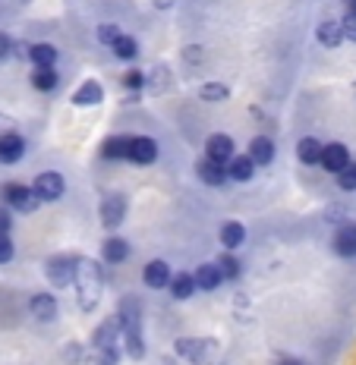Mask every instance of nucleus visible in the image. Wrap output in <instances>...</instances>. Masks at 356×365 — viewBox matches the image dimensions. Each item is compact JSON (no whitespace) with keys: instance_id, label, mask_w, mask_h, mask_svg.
<instances>
[{"instance_id":"f257e3e1","label":"nucleus","mask_w":356,"mask_h":365,"mask_svg":"<svg viewBox=\"0 0 356 365\" xmlns=\"http://www.w3.org/2000/svg\"><path fill=\"white\" fill-rule=\"evenodd\" d=\"M117 322H120V337H123L126 356L130 359H142L146 356V340H142V306L136 296L120 302Z\"/></svg>"},{"instance_id":"f03ea898","label":"nucleus","mask_w":356,"mask_h":365,"mask_svg":"<svg viewBox=\"0 0 356 365\" xmlns=\"http://www.w3.org/2000/svg\"><path fill=\"white\" fill-rule=\"evenodd\" d=\"M76 293H79V306L86 312L98 309L101 302V268L95 258H76Z\"/></svg>"},{"instance_id":"7ed1b4c3","label":"nucleus","mask_w":356,"mask_h":365,"mask_svg":"<svg viewBox=\"0 0 356 365\" xmlns=\"http://www.w3.org/2000/svg\"><path fill=\"white\" fill-rule=\"evenodd\" d=\"M173 353L180 359L193 362V365H211L218 356V340H205V337H183L173 344Z\"/></svg>"},{"instance_id":"20e7f679","label":"nucleus","mask_w":356,"mask_h":365,"mask_svg":"<svg viewBox=\"0 0 356 365\" xmlns=\"http://www.w3.org/2000/svg\"><path fill=\"white\" fill-rule=\"evenodd\" d=\"M4 202H6V208H16V211H22V215H32V211L41 208V199H38L26 182H6Z\"/></svg>"},{"instance_id":"39448f33","label":"nucleus","mask_w":356,"mask_h":365,"mask_svg":"<svg viewBox=\"0 0 356 365\" xmlns=\"http://www.w3.org/2000/svg\"><path fill=\"white\" fill-rule=\"evenodd\" d=\"M32 192H35L41 202H57L60 195L66 192V180H63V173H57V170H44V173H38L35 182H32Z\"/></svg>"},{"instance_id":"423d86ee","label":"nucleus","mask_w":356,"mask_h":365,"mask_svg":"<svg viewBox=\"0 0 356 365\" xmlns=\"http://www.w3.org/2000/svg\"><path fill=\"white\" fill-rule=\"evenodd\" d=\"M44 277H48V284H54V287H70L73 277H76V258L73 255L48 258V264H44Z\"/></svg>"},{"instance_id":"0eeeda50","label":"nucleus","mask_w":356,"mask_h":365,"mask_svg":"<svg viewBox=\"0 0 356 365\" xmlns=\"http://www.w3.org/2000/svg\"><path fill=\"white\" fill-rule=\"evenodd\" d=\"M101 224L108 227V230H117L120 224H123V217H126V199L120 192H113V195H104L101 199Z\"/></svg>"},{"instance_id":"6e6552de","label":"nucleus","mask_w":356,"mask_h":365,"mask_svg":"<svg viewBox=\"0 0 356 365\" xmlns=\"http://www.w3.org/2000/svg\"><path fill=\"white\" fill-rule=\"evenodd\" d=\"M350 161H353V158H350V148H347L344 142H328V145H322L319 164H322L328 173H340Z\"/></svg>"},{"instance_id":"1a4fd4ad","label":"nucleus","mask_w":356,"mask_h":365,"mask_svg":"<svg viewBox=\"0 0 356 365\" xmlns=\"http://www.w3.org/2000/svg\"><path fill=\"white\" fill-rule=\"evenodd\" d=\"M126 161L139 164V167H148L158 161V145L155 139H146V135H136L130 139V148H126Z\"/></svg>"},{"instance_id":"9d476101","label":"nucleus","mask_w":356,"mask_h":365,"mask_svg":"<svg viewBox=\"0 0 356 365\" xmlns=\"http://www.w3.org/2000/svg\"><path fill=\"white\" fill-rule=\"evenodd\" d=\"M171 268L168 262H161V258H155V262H148L146 268H142V284L151 287V290H164V287L171 284Z\"/></svg>"},{"instance_id":"9b49d317","label":"nucleus","mask_w":356,"mask_h":365,"mask_svg":"<svg viewBox=\"0 0 356 365\" xmlns=\"http://www.w3.org/2000/svg\"><path fill=\"white\" fill-rule=\"evenodd\" d=\"M331 249L340 258H356V224H340L331 240Z\"/></svg>"},{"instance_id":"f8f14e48","label":"nucleus","mask_w":356,"mask_h":365,"mask_svg":"<svg viewBox=\"0 0 356 365\" xmlns=\"http://www.w3.org/2000/svg\"><path fill=\"white\" fill-rule=\"evenodd\" d=\"M22 155H26V139L19 133L0 135V164H16Z\"/></svg>"},{"instance_id":"ddd939ff","label":"nucleus","mask_w":356,"mask_h":365,"mask_svg":"<svg viewBox=\"0 0 356 365\" xmlns=\"http://www.w3.org/2000/svg\"><path fill=\"white\" fill-rule=\"evenodd\" d=\"M233 155H237V148H233V139H230V135L218 133V135H211V139H208L205 158H211V161H218V164H227Z\"/></svg>"},{"instance_id":"4468645a","label":"nucleus","mask_w":356,"mask_h":365,"mask_svg":"<svg viewBox=\"0 0 356 365\" xmlns=\"http://www.w3.org/2000/svg\"><path fill=\"white\" fill-rule=\"evenodd\" d=\"M195 177L205 182V186H224L227 170H224V164L211 161V158H199V164H195Z\"/></svg>"},{"instance_id":"2eb2a0df","label":"nucleus","mask_w":356,"mask_h":365,"mask_svg":"<svg viewBox=\"0 0 356 365\" xmlns=\"http://www.w3.org/2000/svg\"><path fill=\"white\" fill-rule=\"evenodd\" d=\"M101 101H104V88L98 86L95 79L82 82V86L73 91V104H76V108H95V104H101Z\"/></svg>"},{"instance_id":"dca6fc26","label":"nucleus","mask_w":356,"mask_h":365,"mask_svg":"<svg viewBox=\"0 0 356 365\" xmlns=\"http://www.w3.org/2000/svg\"><path fill=\"white\" fill-rule=\"evenodd\" d=\"M193 280H195V290H205V293L218 290V287L224 284V277H221V271H218L215 262L199 264V268H195V274H193Z\"/></svg>"},{"instance_id":"f3484780","label":"nucleus","mask_w":356,"mask_h":365,"mask_svg":"<svg viewBox=\"0 0 356 365\" xmlns=\"http://www.w3.org/2000/svg\"><path fill=\"white\" fill-rule=\"evenodd\" d=\"M29 312L38 318V322H54L57 318V299L51 293H35L29 299Z\"/></svg>"},{"instance_id":"a211bd4d","label":"nucleus","mask_w":356,"mask_h":365,"mask_svg":"<svg viewBox=\"0 0 356 365\" xmlns=\"http://www.w3.org/2000/svg\"><path fill=\"white\" fill-rule=\"evenodd\" d=\"M101 258L108 264H123L126 258H130V242L123 237H108L101 242Z\"/></svg>"},{"instance_id":"6ab92c4d","label":"nucleus","mask_w":356,"mask_h":365,"mask_svg":"<svg viewBox=\"0 0 356 365\" xmlns=\"http://www.w3.org/2000/svg\"><path fill=\"white\" fill-rule=\"evenodd\" d=\"M246 155L253 158L255 167L271 164V161H275V142H271L268 135H255V139L249 142V151H246Z\"/></svg>"},{"instance_id":"aec40b11","label":"nucleus","mask_w":356,"mask_h":365,"mask_svg":"<svg viewBox=\"0 0 356 365\" xmlns=\"http://www.w3.org/2000/svg\"><path fill=\"white\" fill-rule=\"evenodd\" d=\"M315 38H319L322 48H340L344 44V32H340V22L337 19H325L319 22V29H315Z\"/></svg>"},{"instance_id":"412c9836","label":"nucleus","mask_w":356,"mask_h":365,"mask_svg":"<svg viewBox=\"0 0 356 365\" xmlns=\"http://www.w3.org/2000/svg\"><path fill=\"white\" fill-rule=\"evenodd\" d=\"M224 170H227V177H230V180L246 182L255 173V164H253V158H249V155H233L230 161L224 164Z\"/></svg>"},{"instance_id":"4be33fe9","label":"nucleus","mask_w":356,"mask_h":365,"mask_svg":"<svg viewBox=\"0 0 356 365\" xmlns=\"http://www.w3.org/2000/svg\"><path fill=\"white\" fill-rule=\"evenodd\" d=\"M221 242H224L227 252H233L237 246L246 242V227L240 224V220H227V224L221 227Z\"/></svg>"},{"instance_id":"5701e85b","label":"nucleus","mask_w":356,"mask_h":365,"mask_svg":"<svg viewBox=\"0 0 356 365\" xmlns=\"http://www.w3.org/2000/svg\"><path fill=\"white\" fill-rule=\"evenodd\" d=\"M126 148H130V135H111L101 145L104 161H126Z\"/></svg>"},{"instance_id":"b1692460","label":"nucleus","mask_w":356,"mask_h":365,"mask_svg":"<svg viewBox=\"0 0 356 365\" xmlns=\"http://www.w3.org/2000/svg\"><path fill=\"white\" fill-rule=\"evenodd\" d=\"M57 86H60V76L54 66H35V73H32L35 91H57Z\"/></svg>"},{"instance_id":"393cba45","label":"nucleus","mask_w":356,"mask_h":365,"mask_svg":"<svg viewBox=\"0 0 356 365\" xmlns=\"http://www.w3.org/2000/svg\"><path fill=\"white\" fill-rule=\"evenodd\" d=\"M297 158H300V164H306V167L319 164V158H322V142L312 139V135L300 139V142H297Z\"/></svg>"},{"instance_id":"a878e982","label":"nucleus","mask_w":356,"mask_h":365,"mask_svg":"<svg viewBox=\"0 0 356 365\" xmlns=\"http://www.w3.org/2000/svg\"><path fill=\"white\" fill-rule=\"evenodd\" d=\"M117 334H120V322H117V315H113V318H108L104 324H98V328H95L92 344H95V346H113Z\"/></svg>"},{"instance_id":"bb28decb","label":"nucleus","mask_w":356,"mask_h":365,"mask_svg":"<svg viewBox=\"0 0 356 365\" xmlns=\"http://www.w3.org/2000/svg\"><path fill=\"white\" fill-rule=\"evenodd\" d=\"M111 51H113V57H117V60H126V63L139 57V44H136V38H133V35H126V32L111 44Z\"/></svg>"},{"instance_id":"cd10ccee","label":"nucleus","mask_w":356,"mask_h":365,"mask_svg":"<svg viewBox=\"0 0 356 365\" xmlns=\"http://www.w3.org/2000/svg\"><path fill=\"white\" fill-rule=\"evenodd\" d=\"M57 57L60 54L54 44H32V48H29V60H32L35 66H54Z\"/></svg>"},{"instance_id":"c85d7f7f","label":"nucleus","mask_w":356,"mask_h":365,"mask_svg":"<svg viewBox=\"0 0 356 365\" xmlns=\"http://www.w3.org/2000/svg\"><path fill=\"white\" fill-rule=\"evenodd\" d=\"M171 296L173 299H189V296L195 293V280H193V274H183L180 271L177 277H171Z\"/></svg>"},{"instance_id":"c756f323","label":"nucleus","mask_w":356,"mask_h":365,"mask_svg":"<svg viewBox=\"0 0 356 365\" xmlns=\"http://www.w3.org/2000/svg\"><path fill=\"white\" fill-rule=\"evenodd\" d=\"M117 346H95L92 353L82 359V365H117Z\"/></svg>"},{"instance_id":"7c9ffc66","label":"nucleus","mask_w":356,"mask_h":365,"mask_svg":"<svg viewBox=\"0 0 356 365\" xmlns=\"http://www.w3.org/2000/svg\"><path fill=\"white\" fill-rule=\"evenodd\" d=\"M199 98L202 101H227L230 98V86H224V82H205L199 88Z\"/></svg>"},{"instance_id":"2f4dec72","label":"nucleus","mask_w":356,"mask_h":365,"mask_svg":"<svg viewBox=\"0 0 356 365\" xmlns=\"http://www.w3.org/2000/svg\"><path fill=\"white\" fill-rule=\"evenodd\" d=\"M215 264H218V271H221L224 280H237L240 277V258L233 255V252H224Z\"/></svg>"},{"instance_id":"473e14b6","label":"nucleus","mask_w":356,"mask_h":365,"mask_svg":"<svg viewBox=\"0 0 356 365\" xmlns=\"http://www.w3.org/2000/svg\"><path fill=\"white\" fill-rule=\"evenodd\" d=\"M335 177H337V186L344 189V192H356V161H350L340 173H335Z\"/></svg>"},{"instance_id":"72a5a7b5","label":"nucleus","mask_w":356,"mask_h":365,"mask_svg":"<svg viewBox=\"0 0 356 365\" xmlns=\"http://www.w3.org/2000/svg\"><path fill=\"white\" fill-rule=\"evenodd\" d=\"M120 35H123V29H120V26H113V22H101V26H98V41H101V44H108V48H111L113 41H117Z\"/></svg>"},{"instance_id":"f704fd0d","label":"nucleus","mask_w":356,"mask_h":365,"mask_svg":"<svg viewBox=\"0 0 356 365\" xmlns=\"http://www.w3.org/2000/svg\"><path fill=\"white\" fill-rule=\"evenodd\" d=\"M168 79H171L168 66H158V70H155V73H151L148 91H151V95H161V91H164V88H168Z\"/></svg>"},{"instance_id":"c9c22d12","label":"nucleus","mask_w":356,"mask_h":365,"mask_svg":"<svg viewBox=\"0 0 356 365\" xmlns=\"http://www.w3.org/2000/svg\"><path fill=\"white\" fill-rule=\"evenodd\" d=\"M13 255H16V249H13V240H10V233H0V264L13 262Z\"/></svg>"},{"instance_id":"e433bc0d","label":"nucleus","mask_w":356,"mask_h":365,"mask_svg":"<svg viewBox=\"0 0 356 365\" xmlns=\"http://www.w3.org/2000/svg\"><path fill=\"white\" fill-rule=\"evenodd\" d=\"M123 88H130V91H139V88H146V76H142L139 70H130L123 76Z\"/></svg>"},{"instance_id":"4c0bfd02","label":"nucleus","mask_w":356,"mask_h":365,"mask_svg":"<svg viewBox=\"0 0 356 365\" xmlns=\"http://www.w3.org/2000/svg\"><path fill=\"white\" fill-rule=\"evenodd\" d=\"M340 32H344V41H356V16L353 13H347V16L340 19Z\"/></svg>"},{"instance_id":"58836bf2","label":"nucleus","mask_w":356,"mask_h":365,"mask_svg":"<svg viewBox=\"0 0 356 365\" xmlns=\"http://www.w3.org/2000/svg\"><path fill=\"white\" fill-rule=\"evenodd\" d=\"M183 60L189 66H199L202 63V48H199V44H189V48H183Z\"/></svg>"},{"instance_id":"ea45409f","label":"nucleus","mask_w":356,"mask_h":365,"mask_svg":"<svg viewBox=\"0 0 356 365\" xmlns=\"http://www.w3.org/2000/svg\"><path fill=\"white\" fill-rule=\"evenodd\" d=\"M10 57H13V38L0 32V60H10Z\"/></svg>"},{"instance_id":"a19ab883","label":"nucleus","mask_w":356,"mask_h":365,"mask_svg":"<svg viewBox=\"0 0 356 365\" xmlns=\"http://www.w3.org/2000/svg\"><path fill=\"white\" fill-rule=\"evenodd\" d=\"M10 227H13L10 208H0V233H10Z\"/></svg>"},{"instance_id":"79ce46f5","label":"nucleus","mask_w":356,"mask_h":365,"mask_svg":"<svg viewBox=\"0 0 356 365\" xmlns=\"http://www.w3.org/2000/svg\"><path fill=\"white\" fill-rule=\"evenodd\" d=\"M4 133H16V120L6 117V113H0V135Z\"/></svg>"},{"instance_id":"37998d69","label":"nucleus","mask_w":356,"mask_h":365,"mask_svg":"<svg viewBox=\"0 0 356 365\" xmlns=\"http://www.w3.org/2000/svg\"><path fill=\"white\" fill-rule=\"evenodd\" d=\"M13 57L29 60V44H26V41H13Z\"/></svg>"},{"instance_id":"c03bdc74","label":"nucleus","mask_w":356,"mask_h":365,"mask_svg":"<svg viewBox=\"0 0 356 365\" xmlns=\"http://www.w3.org/2000/svg\"><path fill=\"white\" fill-rule=\"evenodd\" d=\"M151 4H155L158 10H171V6H173V0H151Z\"/></svg>"},{"instance_id":"a18cd8bd","label":"nucleus","mask_w":356,"mask_h":365,"mask_svg":"<svg viewBox=\"0 0 356 365\" xmlns=\"http://www.w3.org/2000/svg\"><path fill=\"white\" fill-rule=\"evenodd\" d=\"M344 6H347V13H353L356 16V0H344Z\"/></svg>"},{"instance_id":"49530a36","label":"nucleus","mask_w":356,"mask_h":365,"mask_svg":"<svg viewBox=\"0 0 356 365\" xmlns=\"http://www.w3.org/2000/svg\"><path fill=\"white\" fill-rule=\"evenodd\" d=\"M278 365H302V362H300V359H281Z\"/></svg>"},{"instance_id":"de8ad7c7","label":"nucleus","mask_w":356,"mask_h":365,"mask_svg":"<svg viewBox=\"0 0 356 365\" xmlns=\"http://www.w3.org/2000/svg\"><path fill=\"white\" fill-rule=\"evenodd\" d=\"M353 91H356V86H353Z\"/></svg>"}]
</instances>
